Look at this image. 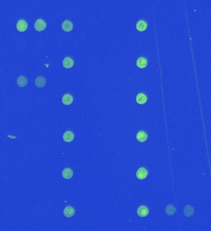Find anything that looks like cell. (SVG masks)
<instances>
[{
    "instance_id": "1",
    "label": "cell",
    "mask_w": 211,
    "mask_h": 231,
    "mask_svg": "<svg viewBox=\"0 0 211 231\" xmlns=\"http://www.w3.org/2000/svg\"><path fill=\"white\" fill-rule=\"evenodd\" d=\"M46 27V24L43 19H39L35 21L34 28L37 32H42L44 31Z\"/></svg>"
},
{
    "instance_id": "2",
    "label": "cell",
    "mask_w": 211,
    "mask_h": 231,
    "mask_svg": "<svg viewBox=\"0 0 211 231\" xmlns=\"http://www.w3.org/2000/svg\"><path fill=\"white\" fill-rule=\"evenodd\" d=\"M16 28H17V30H18L19 32H25L28 28L27 23L24 20L20 19L18 21V22H17Z\"/></svg>"
},
{
    "instance_id": "3",
    "label": "cell",
    "mask_w": 211,
    "mask_h": 231,
    "mask_svg": "<svg viewBox=\"0 0 211 231\" xmlns=\"http://www.w3.org/2000/svg\"><path fill=\"white\" fill-rule=\"evenodd\" d=\"M61 28L65 32H69L73 31V24L69 20H66L61 24Z\"/></svg>"
},
{
    "instance_id": "4",
    "label": "cell",
    "mask_w": 211,
    "mask_h": 231,
    "mask_svg": "<svg viewBox=\"0 0 211 231\" xmlns=\"http://www.w3.org/2000/svg\"><path fill=\"white\" fill-rule=\"evenodd\" d=\"M147 175H148V171L144 168H141L137 171L136 177L139 180H144L147 177Z\"/></svg>"
},
{
    "instance_id": "5",
    "label": "cell",
    "mask_w": 211,
    "mask_h": 231,
    "mask_svg": "<svg viewBox=\"0 0 211 231\" xmlns=\"http://www.w3.org/2000/svg\"><path fill=\"white\" fill-rule=\"evenodd\" d=\"M137 213L139 216L142 217H146L149 214V209L146 206H141L138 208Z\"/></svg>"
},
{
    "instance_id": "6",
    "label": "cell",
    "mask_w": 211,
    "mask_h": 231,
    "mask_svg": "<svg viewBox=\"0 0 211 231\" xmlns=\"http://www.w3.org/2000/svg\"><path fill=\"white\" fill-rule=\"evenodd\" d=\"M74 134L71 131H66L63 134V139L66 142H71L74 140Z\"/></svg>"
},
{
    "instance_id": "7",
    "label": "cell",
    "mask_w": 211,
    "mask_h": 231,
    "mask_svg": "<svg viewBox=\"0 0 211 231\" xmlns=\"http://www.w3.org/2000/svg\"><path fill=\"white\" fill-rule=\"evenodd\" d=\"M63 65L66 69H69L74 66V61L69 57H66L63 61Z\"/></svg>"
},
{
    "instance_id": "8",
    "label": "cell",
    "mask_w": 211,
    "mask_h": 231,
    "mask_svg": "<svg viewBox=\"0 0 211 231\" xmlns=\"http://www.w3.org/2000/svg\"><path fill=\"white\" fill-rule=\"evenodd\" d=\"M35 84L39 88L44 87L46 85V79L42 76H38L35 79Z\"/></svg>"
},
{
    "instance_id": "9",
    "label": "cell",
    "mask_w": 211,
    "mask_h": 231,
    "mask_svg": "<svg viewBox=\"0 0 211 231\" xmlns=\"http://www.w3.org/2000/svg\"><path fill=\"white\" fill-rule=\"evenodd\" d=\"M28 84V80L25 76L20 75L17 79V84L19 87H26Z\"/></svg>"
},
{
    "instance_id": "10",
    "label": "cell",
    "mask_w": 211,
    "mask_h": 231,
    "mask_svg": "<svg viewBox=\"0 0 211 231\" xmlns=\"http://www.w3.org/2000/svg\"><path fill=\"white\" fill-rule=\"evenodd\" d=\"M63 213H64V215L66 217H71L74 216L75 213V209L72 207L67 206L65 208L64 211H63Z\"/></svg>"
},
{
    "instance_id": "11",
    "label": "cell",
    "mask_w": 211,
    "mask_h": 231,
    "mask_svg": "<svg viewBox=\"0 0 211 231\" xmlns=\"http://www.w3.org/2000/svg\"><path fill=\"white\" fill-rule=\"evenodd\" d=\"M73 102V97L70 94H65L62 98V103L65 105H69Z\"/></svg>"
},
{
    "instance_id": "12",
    "label": "cell",
    "mask_w": 211,
    "mask_h": 231,
    "mask_svg": "<svg viewBox=\"0 0 211 231\" xmlns=\"http://www.w3.org/2000/svg\"><path fill=\"white\" fill-rule=\"evenodd\" d=\"M147 98L144 93H139L136 98V101L139 105L145 104L147 102Z\"/></svg>"
},
{
    "instance_id": "13",
    "label": "cell",
    "mask_w": 211,
    "mask_h": 231,
    "mask_svg": "<svg viewBox=\"0 0 211 231\" xmlns=\"http://www.w3.org/2000/svg\"><path fill=\"white\" fill-rule=\"evenodd\" d=\"M147 27V24L144 20H141L137 22L136 24V29L139 32L145 31Z\"/></svg>"
},
{
    "instance_id": "14",
    "label": "cell",
    "mask_w": 211,
    "mask_h": 231,
    "mask_svg": "<svg viewBox=\"0 0 211 231\" xmlns=\"http://www.w3.org/2000/svg\"><path fill=\"white\" fill-rule=\"evenodd\" d=\"M62 176L65 179H70L73 176V171L70 168H65L62 172Z\"/></svg>"
},
{
    "instance_id": "15",
    "label": "cell",
    "mask_w": 211,
    "mask_h": 231,
    "mask_svg": "<svg viewBox=\"0 0 211 231\" xmlns=\"http://www.w3.org/2000/svg\"><path fill=\"white\" fill-rule=\"evenodd\" d=\"M194 212H195L194 208L191 206H190V205H187V206H186L184 208L183 211L184 215L186 217L192 216L193 215Z\"/></svg>"
},
{
    "instance_id": "16",
    "label": "cell",
    "mask_w": 211,
    "mask_h": 231,
    "mask_svg": "<svg viewBox=\"0 0 211 231\" xmlns=\"http://www.w3.org/2000/svg\"><path fill=\"white\" fill-rule=\"evenodd\" d=\"M136 65L139 68H141V69H143V68H144V67H146L147 66V60L144 58H142V57L139 58H138V59L137 60Z\"/></svg>"
},
{
    "instance_id": "17",
    "label": "cell",
    "mask_w": 211,
    "mask_h": 231,
    "mask_svg": "<svg viewBox=\"0 0 211 231\" xmlns=\"http://www.w3.org/2000/svg\"><path fill=\"white\" fill-rule=\"evenodd\" d=\"M137 140L140 142H144L147 139V134L144 131H139L136 135Z\"/></svg>"
},
{
    "instance_id": "18",
    "label": "cell",
    "mask_w": 211,
    "mask_h": 231,
    "mask_svg": "<svg viewBox=\"0 0 211 231\" xmlns=\"http://www.w3.org/2000/svg\"><path fill=\"white\" fill-rule=\"evenodd\" d=\"M176 212V208L172 205H168L165 208V213L168 216L174 215Z\"/></svg>"
}]
</instances>
